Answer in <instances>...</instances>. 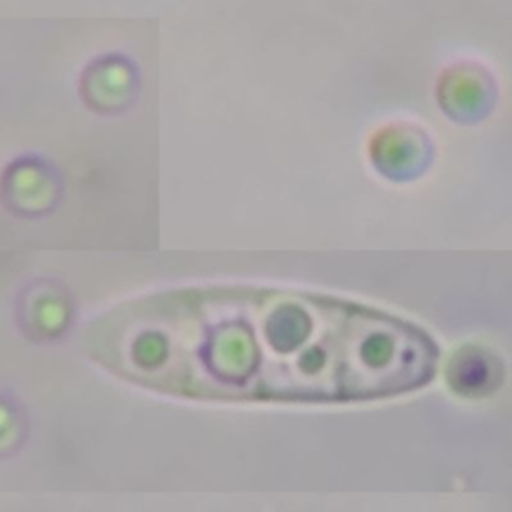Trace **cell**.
I'll use <instances>...</instances> for the list:
<instances>
[{
    "mask_svg": "<svg viewBox=\"0 0 512 512\" xmlns=\"http://www.w3.org/2000/svg\"><path fill=\"white\" fill-rule=\"evenodd\" d=\"M86 336L108 364L170 386H246L290 400L402 394L438 362L434 340L398 316L286 288L166 290L120 304Z\"/></svg>",
    "mask_w": 512,
    "mask_h": 512,
    "instance_id": "cell-1",
    "label": "cell"
}]
</instances>
